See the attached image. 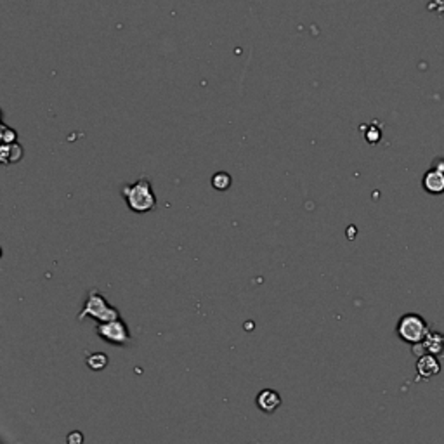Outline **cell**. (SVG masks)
Masks as SVG:
<instances>
[{
	"label": "cell",
	"mask_w": 444,
	"mask_h": 444,
	"mask_svg": "<svg viewBox=\"0 0 444 444\" xmlns=\"http://www.w3.org/2000/svg\"><path fill=\"white\" fill-rule=\"evenodd\" d=\"M120 191L132 212L146 213L156 209V195L148 177H139L134 184H123Z\"/></svg>",
	"instance_id": "1"
},
{
	"label": "cell",
	"mask_w": 444,
	"mask_h": 444,
	"mask_svg": "<svg viewBox=\"0 0 444 444\" xmlns=\"http://www.w3.org/2000/svg\"><path fill=\"white\" fill-rule=\"evenodd\" d=\"M85 318H92L96 323L112 321V319L122 318L120 310L115 306L108 302L105 297L101 295L98 288H91L85 295V302H83L82 310L78 313L76 319L83 321Z\"/></svg>",
	"instance_id": "2"
},
{
	"label": "cell",
	"mask_w": 444,
	"mask_h": 444,
	"mask_svg": "<svg viewBox=\"0 0 444 444\" xmlns=\"http://www.w3.org/2000/svg\"><path fill=\"white\" fill-rule=\"evenodd\" d=\"M430 332L429 323L423 319V316L416 315V313H408V315L401 316L396 325L397 337L406 343H420Z\"/></svg>",
	"instance_id": "3"
},
{
	"label": "cell",
	"mask_w": 444,
	"mask_h": 444,
	"mask_svg": "<svg viewBox=\"0 0 444 444\" xmlns=\"http://www.w3.org/2000/svg\"><path fill=\"white\" fill-rule=\"evenodd\" d=\"M96 335L99 339H103L105 342L112 343V346L116 347H129L130 343L134 342L132 335H130V330L127 326L125 319H112V321L105 323H96L94 328Z\"/></svg>",
	"instance_id": "4"
},
{
	"label": "cell",
	"mask_w": 444,
	"mask_h": 444,
	"mask_svg": "<svg viewBox=\"0 0 444 444\" xmlns=\"http://www.w3.org/2000/svg\"><path fill=\"white\" fill-rule=\"evenodd\" d=\"M413 352H415L416 356H422V354L441 356V354L444 352V333L429 332V335H427L422 342L413 346Z\"/></svg>",
	"instance_id": "5"
},
{
	"label": "cell",
	"mask_w": 444,
	"mask_h": 444,
	"mask_svg": "<svg viewBox=\"0 0 444 444\" xmlns=\"http://www.w3.org/2000/svg\"><path fill=\"white\" fill-rule=\"evenodd\" d=\"M441 372V363L439 356H434V354H422L419 356V361H416V380H430L436 375H439Z\"/></svg>",
	"instance_id": "6"
},
{
	"label": "cell",
	"mask_w": 444,
	"mask_h": 444,
	"mask_svg": "<svg viewBox=\"0 0 444 444\" xmlns=\"http://www.w3.org/2000/svg\"><path fill=\"white\" fill-rule=\"evenodd\" d=\"M422 188L425 189L429 195H443L444 193V172L443 170L432 169L427 170L422 177Z\"/></svg>",
	"instance_id": "7"
},
{
	"label": "cell",
	"mask_w": 444,
	"mask_h": 444,
	"mask_svg": "<svg viewBox=\"0 0 444 444\" xmlns=\"http://www.w3.org/2000/svg\"><path fill=\"white\" fill-rule=\"evenodd\" d=\"M257 408L264 413H275L282 406V396L273 389H264L257 394Z\"/></svg>",
	"instance_id": "8"
},
{
	"label": "cell",
	"mask_w": 444,
	"mask_h": 444,
	"mask_svg": "<svg viewBox=\"0 0 444 444\" xmlns=\"http://www.w3.org/2000/svg\"><path fill=\"white\" fill-rule=\"evenodd\" d=\"M0 160L4 165H14L23 160V146L16 142H8L0 146Z\"/></svg>",
	"instance_id": "9"
},
{
	"label": "cell",
	"mask_w": 444,
	"mask_h": 444,
	"mask_svg": "<svg viewBox=\"0 0 444 444\" xmlns=\"http://www.w3.org/2000/svg\"><path fill=\"white\" fill-rule=\"evenodd\" d=\"M85 363L92 372H101V370H105L106 366H108L109 358L105 352H92V354H87Z\"/></svg>",
	"instance_id": "10"
},
{
	"label": "cell",
	"mask_w": 444,
	"mask_h": 444,
	"mask_svg": "<svg viewBox=\"0 0 444 444\" xmlns=\"http://www.w3.org/2000/svg\"><path fill=\"white\" fill-rule=\"evenodd\" d=\"M233 184V179L228 172H215L212 176V188L215 191H228Z\"/></svg>",
	"instance_id": "11"
},
{
	"label": "cell",
	"mask_w": 444,
	"mask_h": 444,
	"mask_svg": "<svg viewBox=\"0 0 444 444\" xmlns=\"http://www.w3.org/2000/svg\"><path fill=\"white\" fill-rule=\"evenodd\" d=\"M0 138H2V145H8V142H16L18 141V132L4 123V125H2V132H0Z\"/></svg>",
	"instance_id": "12"
},
{
	"label": "cell",
	"mask_w": 444,
	"mask_h": 444,
	"mask_svg": "<svg viewBox=\"0 0 444 444\" xmlns=\"http://www.w3.org/2000/svg\"><path fill=\"white\" fill-rule=\"evenodd\" d=\"M80 441H83V436L78 432V430H75L72 436H68V443H80Z\"/></svg>",
	"instance_id": "13"
}]
</instances>
